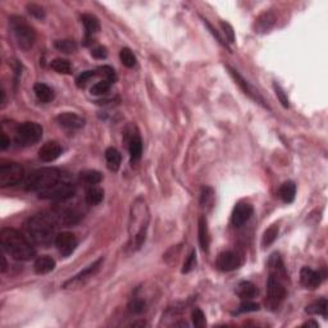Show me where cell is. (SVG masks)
Instances as JSON below:
<instances>
[{"mask_svg": "<svg viewBox=\"0 0 328 328\" xmlns=\"http://www.w3.org/2000/svg\"><path fill=\"white\" fill-rule=\"evenodd\" d=\"M5 269H6V261H5V258H4L3 256V267H1V272H5Z\"/></svg>", "mask_w": 328, "mask_h": 328, "instance_id": "c3c4849f", "label": "cell"}, {"mask_svg": "<svg viewBox=\"0 0 328 328\" xmlns=\"http://www.w3.org/2000/svg\"><path fill=\"white\" fill-rule=\"evenodd\" d=\"M119 59H121V63L123 64L124 67L127 68H134L137 63L136 57L128 48H123L119 51Z\"/></svg>", "mask_w": 328, "mask_h": 328, "instance_id": "1f68e13d", "label": "cell"}, {"mask_svg": "<svg viewBox=\"0 0 328 328\" xmlns=\"http://www.w3.org/2000/svg\"><path fill=\"white\" fill-rule=\"evenodd\" d=\"M76 194V186L66 181H59L54 186L38 192V198L54 201H66L73 198Z\"/></svg>", "mask_w": 328, "mask_h": 328, "instance_id": "52a82bcc", "label": "cell"}, {"mask_svg": "<svg viewBox=\"0 0 328 328\" xmlns=\"http://www.w3.org/2000/svg\"><path fill=\"white\" fill-rule=\"evenodd\" d=\"M103 175L98 171H93V169H89V171H83L80 173V181L83 182L85 185L89 186H95L98 185L99 182H102Z\"/></svg>", "mask_w": 328, "mask_h": 328, "instance_id": "f1b7e54d", "label": "cell"}, {"mask_svg": "<svg viewBox=\"0 0 328 328\" xmlns=\"http://www.w3.org/2000/svg\"><path fill=\"white\" fill-rule=\"evenodd\" d=\"M212 201H213V191H212V188L205 187L203 188V192H201V205L205 207V205L211 204Z\"/></svg>", "mask_w": 328, "mask_h": 328, "instance_id": "7bdbcfd3", "label": "cell"}, {"mask_svg": "<svg viewBox=\"0 0 328 328\" xmlns=\"http://www.w3.org/2000/svg\"><path fill=\"white\" fill-rule=\"evenodd\" d=\"M258 289L255 285H253L252 282H248V281H244V282H240L236 287V293L237 296L242 300H252L254 299L256 295H258Z\"/></svg>", "mask_w": 328, "mask_h": 328, "instance_id": "ffe728a7", "label": "cell"}, {"mask_svg": "<svg viewBox=\"0 0 328 328\" xmlns=\"http://www.w3.org/2000/svg\"><path fill=\"white\" fill-rule=\"evenodd\" d=\"M55 268V260L51 256L48 255H44V256H40L35 260V264H34V269L37 274H46L49 272H51Z\"/></svg>", "mask_w": 328, "mask_h": 328, "instance_id": "44dd1931", "label": "cell"}, {"mask_svg": "<svg viewBox=\"0 0 328 328\" xmlns=\"http://www.w3.org/2000/svg\"><path fill=\"white\" fill-rule=\"evenodd\" d=\"M42 137V127L35 122L19 124L16 131V143L22 146H30L38 143Z\"/></svg>", "mask_w": 328, "mask_h": 328, "instance_id": "8992f818", "label": "cell"}, {"mask_svg": "<svg viewBox=\"0 0 328 328\" xmlns=\"http://www.w3.org/2000/svg\"><path fill=\"white\" fill-rule=\"evenodd\" d=\"M95 76V71H85V72H82V73L76 78V85L78 87H85L87 85V82Z\"/></svg>", "mask_w": 328, "mask_h": 328, "instance_id": "8d00e7d4", "label": "cell"}, {"mask_svg": "<svg viewBox=\"0 0 328 328\" xmlns=\"http://www.w3.org/2000/svg\"><path fill=\"white\" fill-rule=\"evenodd\" d=\"M81 219V214L76 209H66L59 214V222H62L64 226H73L77 224Z\"/></svg>", "mask_w": 328, "mask_h": 328, "instance_id": "83f0119b", "label": "cell"}, {"mask_svg": "<svg viewBox=\"0 0 328 328\" xmlns=\"http://www.w3.org/2000/svg\"><path fill=\"white\" fill-rule=\"evenodd\" d=\"M0 242L8 254L17 260H30L35 256L36 252L31 242L22 233L14 228H3L0 231Z\"/></svg>", "mask_w": 328, "mask_h": 328, "instance_id": "7a4b0ae2", "label": "cell"}, {"mask_svg": "<svg viewBox=\"0 0 328 328\" xmlns=\"http://www.w3.org/2000/svg\"><path fill=\"white\" fill-rule=\"evenodd\" d=\"M91 55H93L94 58H96V59H104V58H107V55H108V50H107V48H104V46H96V48H94L93 50H91Z\"/></svg>", "mask_w": 328, "mask_h": 328, "instance_id": "bcb514c9", "label": "cell"}, {"mask_svg": "<svg viewBox=\"0 0 328 328\" xmlns=\"http://www.w3.org/2000/svg\"><path fill=\"white\" fill-rule=\"evenodd\" d=\"M55 218L48 214H36L26 223L30 237L40 245H49L55 241Z\"/></svg>", "mask_w": 328, "mask_h": 328, "instance_id": "3957f363", "label": "cell"}, {"mask_svg": "<svg viewBox=\"0 0 328 328\" xmlns=\"http://www.w3.org/2000/svg\"><path fill=\"white\" fill-rule=\"evenodd\" d=\"M128 308H130L131 313L140 314V313H143L144 309H145V303H144L143 300H140V299H135L131 301L130 305H128Z\"/></svg>", "mask_w": 328, "mask_h": 328, "instance_id": "ab89813d", "label": "cell"}, {"mask_svg": "<svg viewBox=\"0 0 328 328\" xmlns=\"http://www.w3.org/2000/svg\"><path fill=\"white\" fill-rule=\"evenodd\" d=\"M295 195H296V185L292 181L285 182L284 185L280 187V190H278V196L281 198V200L284 201V203H287V204L292 203L293 199H295Z\"/></svg>", "mask_w": 328, "mask_h": 328, "instance_id": "7402d4cb", "label": "cell"}, {"mask_svg": "<svg viewBox=\"0 0 328 328\" xmlns=\"http://www.w3.org/2000/svg\"><path fill=\"white\" fill-rule=\"evenodd\" d=\"M198 235H199V244L204 252L209 250L211 245V235H209V228H208V222L205 217L199 218V226H198Z\"/></svg>", "mask_w": 328, "mask_h": 328, "instance_id": "d6986e66", "label": "cell"}, {"mask_svg": "<svg viewBox=\"0 0 328 328\" xmlns=\"http://www.w3.org/2000/svg\"><path fill=\"white\" fill-rule=\"evenodd\" d=\"M274 22H276V17L272 12H265L261 13L258 18L255 19L254 29L255 32H268L273 27Z\"/></svg>", "mask_w": 328, "mask_h": 328, "instance_id": "ac0fdd59", "label": "cell"}, {"mask_svg": "<svg viewBox=\"0 0 328 328\" xmlns=\"http://www.w3.org/2000/svg\"><path fill=\"white\" fill-rule=\"evenodd\" d=\"M327 309H328V303L327 299L322 297V299L317 300L314 303H312L310 305L306 306V313L309 314H318V316L327 317Z\"/></svg>", "mask_w": 328, "mask_h": 328, "instance_id": "f546056e", "label": "cell"}, {"mask_svg": "<svg viewBox=\"0 0 328 328\" xmlns=\"http://www.w3.org/2000/svg\"><path fill=\"white\" fill-rule=\"evenodd\" d=\"M277 236L278 226L277 224H273V226L269 227L264 232V235H263V239H261V245H263V248H268L269 245H272V244L276 241V239H277Z\"/></svg>", "mask_w": 328, "mask_h": 328, "instance_id": "d6a6232c", "label": "cell"}, {"mask_svg": "<svg viewBox=\"0 0 328 328\" xmlns=\"http://www.w3.org/2000/svg\"><path fill=\"white\" fill-rule=\"evenodd\" d=\"M110 86H111V82H109L108 80H103V81H100V82H96L95 85L91 87L90 91H91L93 95H96V96L106 95L109 90H110Z\"/></svg>", "mask_w": 328, "mask_h": 328, "instance_id": "e575fe53", "label": "cell"}, {"mask_svg": "<svg viewBox=\"0 0 328 328\" xmlns=\"http://www.w3.org/2000/svg\"><path fill=\"white\" fill-rule=\"evenodd\" d=\"M23 168L21 164L16 162L3 163L0 166V186L9 187V186L18 185L23 180Z\"/></svg>", "mask_w": 328, "mask_h": 328, "instance_id": "ba28073f", "label": "cell"}, {"mask_svg": "<svg viewBox=\"0 0 328 328\" xmlns=\"http://www.w3.org/2000/svg\"><path fill=\"white\" fill-rule=\"evenodd\" d=\"M82 23L85 26V31H86V40H89L94 34H96L100 30L99 19L93 14H83Z\"/></svg>", "mask_w": 328, "mask_h": 328, "instance_id": "603a6c76", "label": "cell"}, {"mask_svg": "<svg viewBox=\"0 0 328 328\" xmlns=\"http://www.w3.org/2000/svg\"><path fill=\"white\" fill-rule=\"evenodd\" d=\"M99 71H102V73L107 77V80H108L109 82H114V81L117 80L114 70L111 67H109V66H103V67L99 68Z\"/></svg>", "mask_w": 328, "mask_h": 328, "instance_id": "f6af8a7d", "label": "cell"}, {"mask_svg": "<svg viewBox=\"0 0 328 328\" xmlns=\"http://www.w3.org/2000/svg\"><path fill=\"white\" fill-rule=\"evenodd\" d=\"M274 91H276V95H277V98L280 99L281 104L284 106V108H289V99H287L286 94H285V91L282 89H281L280 85H277V83H274Z\"/></svg>", "mask_w": 328, "mask_h": 328, "instance_id": "b9f144b4", "label": "cell"}, {"mask_svg": "<svg viewBox=\"0 0 328 328\" xmlns=\"http://www.w3.org/2000/svg\"><path fill=\"white\" fill-rule=\"evenodd\" d=\"M130 155H131V162L135 163L141 158V154H143V141H141L140 136L139 135H135L132 136V139L130 140Z\"/></svg>", "mask_w": 328, "mask_h": 328, "instance_id": "484cf974", "label": "cell"}, {"mask_svg": "<svg viewBox=\"0 0 328 328\" xmlns=\"http://www.w3.org/2000/svg\"><path fill=\"white\" fill-rule=\"evenodd\" d=\"M268 291V305L271 306L272 309H276L281 304V301L286 296V290H285L284 285L281 282L280 278L269 276L267 284Z\"/></svg>", "mask_w": 328, "mask_h": 328, "instance_id": "30bf717a", "label": "cell"}, {"mask_svg": "<svg viewBox=\"0 0 328 328\" xmlns=\"http://www.w3.org/2000/svg\"><path fill=\"white\" fill-rule=\"evenodd\" d=\"M55 48L62 53L66 54H71L77 50V44L73 40H58L55 41Z\"/></svg>", "mask_w": 328, "mask_h": 328, "instance_id": "836d02e7", "label": "cell"}, {"mask_svg": "<svg viewBox=\"0 0 328 328\" xmlns=\"http://www.w3.org/2000/svg\"><path fill=\"white\" fill-rule=\"evenodd\" d=\"M57 122L61 124L62 127L70 128V130H78V128H82L85 126V119L82 117H80L76 113H62L57 117Z\"/></svg>", "mask_w": 328, "mask_h": 328, "instance_id": "2e32d148", "label": "cell"}, {"mask_svg": "<svg viewBox=\"0 0 328 328\" xmlns=\"http://www.w3.org/2000/svg\"><path fill=\"white\" fill-rule=\"evenodd\" d=\"M150 213L149 208L143 198H137L131 207L128 233H130V248L132 250H139L146 240L147 228H149Z\"/></svg>", "mask_w": 328, "mask_h": 328, "instance_id": "6da1fadb", "label": "cell"}, {"mask_svg": "<svg viewBox=\"0 0 328 328\" xmlns=\"http://www.w3.org/2000/svg\"><path fill=\"white\" fill-rule=\"evenodd\" d=\"M259 305L258 304L253 303L250 300H245L244 303L240 305L239 313H250V312H258Z\"/></svg>", "mask_w": 328, "mask_h": 328, "instance_id": "60d3db41", "label": "cell"}, {"mask_svg": "<svg viewBox=\"0 0 328 328\" xmlns=\"http://www.w3.org/2000/svg\"><path fill=\"white\" fill-rule=\"evenodd\" d=\"M55 245H57L58 250L62 254V256L67 258L72 253L76 250L77 248V239L73 233L71 232H62L57 235L55 237Z\"/></svg>", "mask_w": 328, "mask_h": 328, "instance_id": "8fae6325", "label": "cell"}, {"mask_svg": "<svg viewBox=\"0 0 328 328\" xmlns=\"http://www.w3.org/2000/svg\"><path fill=\"white\" fill-rule=\"evenodd\" d=\"M228 70H229V73H231V76H232L233 78H235L236 83H237V85H239V86L241 87L242 91H244V93H245L248 96H250L252 99H254L255 102H259V103H260V104H263V106L265 107L264 100L261 99V96L259 95L258 93H255V90L253 89V87L250 86V85H249L248 81L244 80V78H242V77L240 76L239 73H237V71L232 70V68H229V67H228Z\"/></svg>", "mask_w": 328, "mask_h": 328, "instance_id": "e0dca14e", "label": "cell"}, {"mask_svg": "<svg viewBox=\"0 0 328 328\" xmlns=\"http://www.w3.org/2000/svg\"><path fill=\"white\" fill-rule=\"evenodd\" d=\"M9 26L17 45H18L22 50H30L36 41L35 30L32 29L25 18L19 16L10 17Z\"/></svg>", "mask_w": 328, "mask_h": 328, "instance_id": "5b68a950", "label": "cell"}, {"mask_svg": "<svg viewBox=\"0 0 328 328\" xmlns=\"http://www.w3.org/2000/svg\"><path fill=\"white\" fill-rule=\"evenodd\" d=\"M242 260L237 253L223 252L218 255L217 267L223 272H231L240 268Z\"/></svg>", "mask_w": 328, "mask_h": 328, "instance_id": "7c38bea8", "label": "cell"}, {"mask_svg": "<svg viewBox=\"0 0 328 328\" xmlns=\"http://www.w3.org/2000/svg\"><path fill=\"white\" fill-rule=\"evenodd\" d=\"M106 159L107 164H108V168L110 169V171L115 172V171L119 169L122 156L121 153H119L115 147H108V149L106 150Z\"/></svg>", "mask_w": 328, "mask_h": 328, "instance_id": "d4e9b609", "label": "cell"}, {"mask_svg": "<svg viewBox=\"0 0 328 328\" xmlns=\"http://www.w3.org/2000/svg\"><path fill=\"white\" fill-rule=\"evenodd\" d=\"M253 214V205L249 203H239L236 205L235 209L232 212V223L233 226L241 227L242 224H245Z\"/></svg>", "mask_w": 328, "mask_h": 328, "instance_id": "5bb4252c", "label": "cell"}, {"mask_svg": "<svg viewBox=\"0 0 328 328\" xmlns=\"http://www.w3.org/2000/svg\"><path fill=\"white\" fill-rule=\"evenodd\" d=\"M34 93H35L36 98L42 103H50L51 100L54 99V91L45 83H36L34 86Z\"/></svg>", "mask_w": 328, "mask_h": 328, "instance_id": "cb8c5ba5", "label": "cell"}, {"mask_svg": "<svg viewBox=\"0 0 328 328\" xmlns=\"http://www.w3.org/2000/svg\"><path fill=\"white\" fill-rule=\"evenodd\" d=\"M27 10L31 16H34L35 18L37 19H42L45 17V10L41 5H38V4H27Z\"/></svg>", "mask_w": 328, "mask_h": 328, "instance_id": "74e56055", "label": "cell"}, {"mask_svg": "<svg viewBox=\"0 0 328 328\" xmlns=\"http://www.w3.org/2000/svg\"><path fill=\"white\" fill-rule=\"evenodd\" d=\"M9 144H10V140L3 132V134H1V140H0V147H1V150H5L6 147L9 146Z\"/></svg>", "mask_w": 328, "mask_h": 328, "instance_id": "7dc6e473", "label": "cell"}, {"mask_svg": "<svg viewBox=\"0 0 328 328\" xmlns=\"http://www.w3.org/2000/svg\"><path fill=\"white\" fill-rule=\"evenodd\" d=\"M220 26H222L223 32L226 34L227 40H228L229 42H235V31H233L232 26L226 22H220Z\"/></svg>", "mask_w": 328, "mask_h": 328, "instance_id": "ee69618b", "label": "cell"}, {"mask_svg": "<svg viewBox=\"0 0 328 328\" xmlns=\"http://www.w3.org/2000/svg\"><path fill=\"white\" fill-rule=\"evenodd\" d=\"M62 154V146L57 141H48L38 149V158L42 162L50 163L58 159Z\"/></svg>", "mask_w": 328, "mask_h": 328, "instance_id": "4fadbf2b", "label": "cell"}, {"mask_svg": "<svg viewBox=\"0 0 328 328\" xmlns=\"http://www.w3.org/2000/svg\"><path fill=\"white\" fill-rule=\"evenodd\" d=\"M59 181H62V173L59 169L51 168V167L41 168L32 172L27 177L25 188L27 191L40 192L51 187V186H54Z\"/></svg>", "mask_w": 328, "mask_h": 328, "instance_id": "277c9868", "label": "cell"}, {"mask_svg": "<svg viewBox=\"0 0 328 328\" xmlns=\"http://www.w3.org/2000/svg\"><path fill=\"white\" fill-rule=\"evenodd\" d=\"M85 199H86V203L89 205H99L103 201V199H104V191L100 187L90 186L87 188Z\"/></svg>", "mask_w": 328, "mask_h": 328, "instance_id": "4316f807", "label": "cell"}, {"mask_svg": "<svg viewBox=\"0 0 328 328\" xmlns=\"http://www.w3.org/2000/svg\"><path fill=\"white\" fill-rule=\"evenodd\" d=\"M305 326H313V327H318V323H314V322H308V323H305Z\"/></svg>", "mask_w": 328, "mask_h": 328, "instance_id": "681fc988", "label": "cell"}, {"mask_svg": "<svg viewBox=\"0 0 328 328\" xmlns=\"http://www.w3.org/2000/svg\"><path fill=\"white\" fill-rule=\"evenodd\" d=\"M50 67L51 70H54L55 72L62 74H68L72 71V66H71L70 62L67 59H63V58H55L54 61H51Z\"/></svg>", "mask_w": 328, "mask_h": 328, "instance_id": "4dcf8cb0", "label": "cell"}, {"mask_svg": "<svg viewBox=\"0 0 328 328\" xmlns=\"http://www.w3.org/2000/svg\"><path fill=\"white\" fill-rule=\"evenodd\" d=\"M191 318H192V325H194L195 327L203 328V327H205V325H207L205 314L201 312L200 309H198V308H195V309L192 310Z\"/></svg>", "mask_w": 328, "mask_h": 328, "instance_id": "d590c367", "label": "cell"}, {"mask_svg": "<svg viewBox=\"0 0 328 328\" xmlns=\"http://www.w3.org/2000/svg\"><path fill=\"white\" fill-rule=\"evenodd\" d=\"M103 263H104V258H100L96 261H94L93 264H90L89 267L85 268L82 272H80V273L74 276L73 278L68 280L67 282L63 285V289L68 290V289H77V287L83 286L90 278L94 277V276L100 271V268L103 267Z\"/></svg>", "mask_w": 328, "mask_h": 328, "instance_id": "9c48e42d", "label": "cell"}, {"mask_svg": "<svg viewBox=\"0 0 328 328\" xmlns=\"http://www.w3.org/2000/svg\"><path fill=\"white\" fill-rule=\"evenodd\" d=\"M300 282L306 289L314 290L322 282V276L309 267H303L300 271Z\"/></svg>", "mask_w": 328, "mask_h": 328, "instance_id": "9a60e30c", "label": "cell"}, {"mask_svg": "<svg viewBox=\"0 0 328 328\" xmlns=\"http://www.w3.org/2000/svg\"><path fill=\"white\" fill-rule=\"evenodd\" d=\"M195 265H196V253H195V250H192L191 254L188 255V258L186 259L185 264H183L182 273H188V272H191L195 268Z\"/></svg>", "mask_w": 328, "mask_h": 328, "instance_id": "f35d334b", "label": "cell"}]
</instances>
